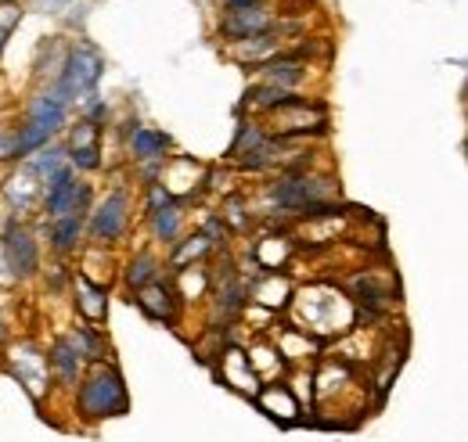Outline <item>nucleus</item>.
<instances>
[{
    "mask_svg": "<svg viewBox=\"0 0 468 442\" xmlns=\"http://www.w3.org/2000/svg\"><path fill=\"white\" fill-rule=\"evenodd\" d=\"M55 130L51 126H40V122H29L22 133H18V141H15V155H26V152H33V148H40V144H48V137H51Z\"/></svg>",
    "mask_w": 468,
    "mask_h": 442,
    "instance_id": "obj_16",
    "label": "nucleus"
},
{
    "mask_svg": "<svg viewBox=\"0 0 468 442\" xmlns=\"http://www.w3.org/2000/svg\"><path fill=\"white\" fill-rule=\"evenodd\" d=\"M58 163H61V148H51V152H40V159H37V173H48V176H55L58 173Z\"/></svg>",
    "mask_w": 468,
    "mask_h": 442,
    "instance_id": "obj_21",
    "label": "nucleus"
},
{
    "mask_svg": "<svg viewBox=\"0 0 468 442\" xmlns=\"http://www.w3.org/2000/svg\"><path fill=\"white\" fill-rule=\"evenodd\" d=\"M267 29H271V18L260 15V7L256 11H231V18L224 22V37H234V40H252Z\"/></svg>",
    "mask_w": 468,
    "mask_h": 442,
    "instance_id": "obj_8",
    "label": "nucleus"
},
{
    "mask_svg": "<svg viewBox=\"0 0 468 442\" xmlns=\"http://www.w3.org/2000/svg\"><path fill=\"white\" fill-rule=\"evenodd\" d=\"M303 321L310 324V332L332 334L343 332L350 324V306L339 291L332 288H314L310 295H303Z\"/></svg>",
    "mask_w": 468,
    "mask_h": 442,
    "instance_id": "obj_1",
    "label": "nucleus"
},
{
    "mask_svg": "<svg viewBox=\"0 0 468 442\" xmlns=\"http://www.w3.org/2000/svg\"><path fill=\"white\" fill-rule=\"evenodd\" d=\"M7 198H11V205L29 209L33 198H37V169H22V173H15V176H11V187H7Z\"/></svg>",
    "mask_w": 468,
    "mask_h": 442,
    "instance_id": "obj_13",
    "label": "nucleus"
},
{
    "mask_svg": "<svg viewBox=\"0 0 468 442\" xmlns=\"http://www.w3.org/2000/svg\"><path fill=\"white\" fill-rule=\"evenodd\" d=\"M11 371H15V378H18L22 385L29 388V395H33V399H40V395H44V385L51 382L44 356H40V353H33V349H18V353H15V360H11Z\"/></svg>",
    "mask_w": 468,
    "mask_h": 442,
    "instance_id": "obj_5",
    "label": "nucleus"
},
{
    "mask_svg": "<svg viewBox=\"0 0 468 442\" xmlns=\"http://www.w3.org/2000/svg\"><path fill=\"white\" fill-rule=\"evenodd\" d=\"M61 119H65V101L58 98H37L33 101V109H29V122H40V126H51V130H58Z\"/></svg>",
    "mask_w": 468,
    "mask_h": 442,
    "instance_id": "obj_14",
    "label": "nucleus"
},
{
    "mask_svg": "<svg viewBox=\"0 0 468 442\" xmlns=\"http://www.w3.org/2000/svg\"><path fill=\"white\" fill-rule=\"evenodd\" d=\"M4 252H7V263H11L15 274H33L37 270V245L29 241L26 230H7Z\"/></svg>",
    "mask_w": 468,
    "mask_h": 442,
    "instance_id": "obj_7",
    "label": "nucleus"
},
{
    "mask_svg": "<svg viewBox=\"0 0 468 442\" xmlns=\"http://www.w3.org/2000/svg\"><path fill=\"white\" fill-rule=\"evenodd\" d=\"M76 237H80V220L76 216H65L58 223V230H55V245H58L61 252H69L76 245Z\"/></svg>",
    "mask_w": 468,
    "mask_h": 442,
    "instance_id": "obj_19",
    "label": "nucleus"
},
{
    "mask_svg": "<svg viewBox=\"0 0 468 442\" xmlns=\"http://www.w3.org/2000/svg\"><path fill=\"white\" fill-rule=\"evenodd\" d=\"M55 363L61 367V378H65V382H76L80 360H76V353L69 349V342H58V345H55Z\"/></svg>",
    "mask_w": 468,
    "mask_h": 442,
    "instance_id": "obj_18",
    "label": "nucleus"
},
{
    "mask_svg": "<svg viewBox=\"0 0 468 442\" xmlns=\"http://www.w3.org/2000/svg\"><path fill=\"white\" fill-rule=\"evenodd\" d=\"M170 148V141L155 130H133V155L137 159H163V152Z\"/></svg>",
    "mask_w": 468,
    "mask_h": 442,
    "instance_id": "obj_15",
    "label": "nucleus"
},
{
    "mask_svg": "<svg viewBox=\"0 0 468 442\" xmlns=\"http://www.w3.org/2000/svg\"><path fill=\"white\" fill-rule=\"evenodd\" d=\"M0 4H4V0H0Z\"/></svg>",
    "mask_w": 468,
    "mask_h": 442,
    "instance_id": "obj_26",
    "label": "nucleus"
},
{
    "mask_svg": "<svg viewBox=\"0 0 468 442\" xmlns=\"http://www.w3.org/2000/svg\"><path fill=\"white\" fill-rule=\"evenodd\" d=\"M122 223H126V195H109L101 205H98V213H94V223H90V234L98 237V241H112L122 234Z\"/></svg>",
    "mask_w": 468,
    "mask_h": 442,
    "instance_id": "obj_6",
    "label": "nucleus"
},
{
    "mask_svg": "<svg viewBox=\"0 0 468 442\" xmlns=\"http://www.w3.org/2000/svg\"><path fill=\"white\" fill-rule=\"evenodd\" d=\"M220 378L238 392H256V378H252V367H249V356H241L238 349H231L220 363Z\"/></svg>",
    "mask_w": 468,
    "mask_h": 442,
    "instance_id": "obj_11",
    "label": "nucleus"
},
{
    "mask_svg": "<svg viewBox=\"0 0 468 442\" xmlns=\"http://www.w3.org/2000/svg\"><path fill=\"white\" fill-rule=\"evenodd\" d=\"M155 230H159L163 241H170L176 234V209H159L155 213Z\"/></svg>",
    "mask_w": 468,
    "mask_h": 442,
    "instance_id": "obj_20",
    "label": "nucleus"
},
{
    "mask_svg": "<svg viewBox=\"0 0 468 442\" xmlns=\"http://www.w3.org/2000/svg\"><path fill=\"white\" fill-rule=\"evenodd\" d=\"M228 7H231V11H256L260 0H228Z\"/></svg>",
    "mask_w": 468,
    "mask_h": 442,
    "instance_id": "obj_23",
    "label": "nucleus"
},
{
    "mask_svg": "<svg viewBox=\"0 0 468 442\" xmlns=\"http://www.w3.org/2000/svg\"><path fill=\"white\" fill-rule=\"evenodd\" d=\"M260 406L274 417V421H295V414H299V403H295V395L289 392L285 385H271L260 392Z\"/></svg>",
    "mask_w": 468,
    "mask_h": 442,
    "instance_id": "obj_10",
    "label": "nucleus"
},
{
    "mask_svg": "<svg viewBox=\"0 0 468 442\" xmlns=\"http://www.w3.org/2000/svg\"><path fill=\"white\" fill-rule=\"evenodd\" d=\"M4 270H11V263H7V252H4V245H0V284L11 280V274H4Z\"/></svg>",
    "mask_w": 468,
    "mask_h": 442,
    "instance_id": "obj_24",
    "label": "nucleus"
},
{
    "mask_svg": "<svg viewBox=\"0 0 468 442\" xmlns=\"http://www.w3.org/2000/svg\"><path fill=\"white\" fill-rule=\"evenodd\" d=\"M80 295H83V299H80L83 313H87L90 321H101V317H105V302H101V291H98V288H90V284L80 277Z\"/></svg>",
    "mask_w": 468,
    "mask_h": 442,
    "instance_id": "obj_17",
    "label": "nucleus"
},
{
    "mask_svg": "<svg viewBox=\"0 0 468 442\" xmlns=\"http://www.w3.org/2000/svg\"><path fill=\"white\" fill-rule=\"evenodd\" d=\"M152 267H155V263H152L148 256H141V259L130 267V284H144V280L152 277Z\"/></svg>",
    "mask_w": 468,
    "mask_h": 442,
    "instance_id": "obj_22",
    "label": "nucleus"
},
{
    "mask_svg": "<svg viewBox=\"0 0 468 442\" xmlns=\"http://www.w3.org/2000/svg\"><path fill=\"white\" fill-rule=\"evenodd\" d=\"M80 406L87 417H116L126 410V388L116 371H94V378L80 392Z\"/></svg>",
    "mask_w": 468,
    "mask_h": 442,
    "instance_id": "obj_2",
    "label": "nucleus"
},
{
    "mask_svg": "<svg viewBox=\"0 0 468 442\" xmlns=\"http://www.w3.org/2000/svg\"><path fill=\"white\" fill-rule=\"evenodd\" d=\"M141 310L148 313V317H155V321H174V299H170V291L166 288H159V284H152V288H144L141 291Z\"/></svg>",
    "mask_w": 468,
    "mask_h": 442,
    "instance_id": "obj_12",
    "label": "nucleus"
},
{
    "mask_svg": "<svg viewBox=\"0 0 468 442\" xmlns=\"http://www.w3.org/2000/svg\"><path fill=\"white\" fill-rule=\"evenodd\" d=\"M72 163L80 169H94L98 166V126L94 122H80L76 133H72Z\"/></svg>",
    "mask_w": 468,
    "mask_h": 442,
    "instance_id": "obj_9",
    "label": "nucleus"
},
{
    "mask_svg": "<svg viewBox=\"0 0 468 442\" xmlns=\"http://www.w3.org/2000/svg\"><path fill=\"white\" fill-rule=\"evenodd\" d=\"M83 205H87V187H76L69 169H58L55 176H48V209L55 220H65L69 213H76Z\"/></svg>",
    "mask_w": 468,
    "mask_h": 442,
    "instance_id": "obj_4",
    "label": "nucleus"
},
{
    "mask_svg": "<svg viewBox=\"0 0 468 442\" xmlns=\"http://www.w3.org/2000/svg\"><path fill=\"white\" fill-rule=\"evenodd\" d=\"M98 76H101V58L94 55V51H87V47H76L72 55H69V65H65V76H61V87H58V101H69L72 94H83V90H90L94 83H98Z\"/></svg>",
    "mask_w": 468,
    "mask_h": 442,
    "instance_id": "obj_3",
    "label": "nucleus"
},
{
    "mask_svg": "<svg viewBox=\"0 0 468 442\" xmlns=\"http://www.w3.org/2000/svg\"><path fill=\"white\" fill-rule=\"evenodd\" d=\"M0 342H4V324H0Z\"/></svg>",
    "mask_w": 468,
    "mask_h": 442,
    "instance_id": "obj_25",
    "label": "nucleus"
}]
</instances>
